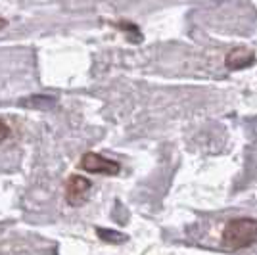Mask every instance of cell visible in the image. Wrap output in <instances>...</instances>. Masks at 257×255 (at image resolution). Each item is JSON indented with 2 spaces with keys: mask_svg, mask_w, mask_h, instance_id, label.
<instances>
[{
  "mask_svg": "<svg viewBox=\"0 0 257 255\" xmlns=\"http://www.w3.org/2000/svg\"><path fill=\"white\" fill-rule=\"evenodd\" d=\"M81 169L86 171V173H92V175H106V177H113V175H119L121 171V165L117 161L107 160L104 156H100L96 152H86L81 158Z\"/></svg>",
  "mask_w": 257,
  "mask_h": 255,
  "instance_id": "7a4b0ae2",
  "label": "cell"
},
{
  "mask_svg": "<svg viewBox=\"0 0 257 255\" xmlns=\"http://www.w3.org/2000/svg\"><path fill=\"white\" fill-rule=\"evenodd\" d=\"M96 234L104 240V242H111V244H121V242H125L127 240V236L125 234H119L115 230H111V228H98Z\"/></svg>",
  "mask_w": 257,
  "mask_h": 255,
  "instance_id": "5b68a950",
  "label": "cell"
},
{
  "mask_svg": "<svg viewBox=\"0 0 257 255\" xmlns=\"http://www.w3.org/2000/svg\"><path fill=\"white\" fill-rule=\"evenodd\" d=\"M255 62V56L251 50L247 48H234L226 54L225 58V65L228 69H244L247 65H251Z\"/></svg>",
  "mask_w": 257,
  "mask_h": 255,
  "instance_id": "277c9868",
  "label": "cell"
},
{
  "mask_svg": "<svg viewBox=\"0 0 257 255\" xmlns=\"http://www.w3.org/2000/svg\"><path fill=\"white\" fill-rule=\"evenodd\" d=\"M4 25H6V22H4V20H0V29H2Z\"/></svg>",
  "mask_w": 257,
  "mask_h": 255,
  "instance_id": "52a82bcc",
  "label": "cell"
},
{
  "mask_svg": "<svg viewBox=\"0 0 257 255\" xmlns=\"http://www.w3.org/2000/svg\"><path fill=\"white\" fill-rule=\"evenodd\" d=\"M92 188V182L83 175H69L65 181V202L69 205H83L88 200V192Z\"/></svg>",
  "mask_w": 257,
  "mask_h": 255,
  "instance_id": "3957f363",
  "label": "cell"
},
{
  "mask_svg": "<svg viewBox=\"0 0 257 255\" xmlns=\"http://www.w3.org/2000/svg\"><path fill=\"white\" fill-rule=\"evenodd\" d=\"M10 133H12V131H10V127H8V123H4V121L0 119V144L8 139V137H10Z\"/></svg>",
  "mask_w": 257,
  "mask_h": 255,
  "instance_id": "8992f818",
  "label": "cell"
},
{
  "mask_svg": "<svg viewBox=\"0 0 257 255\" xmlns=\"http://www.w3.org/2000/svg\"><path fill=\"white\" fill-rule=\"evenodd\" d=\"M223 245L228 249H246L257 244V219L253 217H236L225 224L221 232Z\"/></svg>",
  "mask_w": 257,
  "mask_h": 255,
  "instance_id": "6da1fadb",
  "label": "cell"
}]
</instances>
